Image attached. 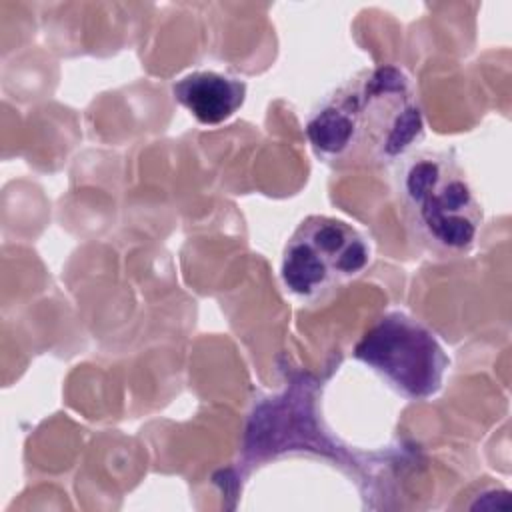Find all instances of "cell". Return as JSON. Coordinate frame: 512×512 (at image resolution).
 I'll return each mask as SVG.
<instances>
[{"mask_svg": "<svg viewBox=\"0 0 512 512\" xmlns=\"http://www.w3.org/2000/svg\"><path fill=\"white\" fill-rule=\"evenodd\" d=\"M304 132L330 166H396L424 140L418 88L394 64L358 70L316 102Z\"/></svg>", "mask_w": 512, "mask_h": 512, "instance_id": "cell-1", "label": "cell"}, {"mask_svg": "<svg viewBox=\"0 0 512 512\" xmlns=\"http://www.w3.org/2000/svg\"><path fill=\"white\" fill-rule=\"evenodd\" d=\"M172 96L196 122L218 126L242 108L246 82L216 70H194L172 84Z\"/></svg>", "mask_w": 512, "mask_h": 512, "instance_id": "cell-5", "label": "cell"}, {"mask_svg": "<svg viewBox=\"0 0 512 512\" xmlns=\"http://www.w3.org/2000/svg\"><path fill=\"white\" fill-rule=\"evenodd\" d=\"M394 168L400 212L418 244L444 256L470 252L482 206L454 152L418 148Z\"/></svg>", "mask_w": 512, "mask_h": 512, "instance_id": "cell-2", "label": "cell"}, {"mask_svg": "<svg viewBox=\"0 0 512 512\" xmlns=\"http://www.w3.org/2000/svg\"><path fill=\"white\" fill-rule=\"evenodd\" d=\"M354 358L408 400L438 394L450 364L432 330L398 310L378 318L360 336Z\"/></svg>", "mask_w": 512, "mask_h": 512, "instance_id": "cell-4", "label": "cell"}, {"mask_svg": "<svg viewBox=\"0 0 512 512\" xmlns=\"http://www.w3.org/2000/svg\"><path fill=\"white\" fill-rule=\"evenodd\" d=\"M372 262L366 236L332 216H306L284 244L282 286L304 302H318L364 274Z\"/></svg>", "mask_w": 512, "mask_h": 512, "instance_id": "cell-3", "label": "cell"}]
</instances>
